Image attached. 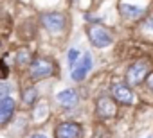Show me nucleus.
I'll list each match as a JSON object with an SVG mask.
<instances>
[{
    "label": "nucleus",
    "instance_id": "obj_1",
    "mask_svg": "<svg viewBox=\"0 0 153 138\" xmlns=\"http://www.w3.org/2000/svg\"><path fill=\"white\" fill-rule=\"evenodd\" d=\"M29 74L33 79H43V77H49L51 74H54V65L51 59H45V57H36L31 61L29 65Z\"/></svg>",
    "mask_w": 153,
    "mask_h": 138
},
{
    "label": "nucleus",
    "instance_id": "obj_2",
    "mask_svg": "<svg viewBox=\"0 0 153 138\" xmlns=\"http://www.w3.org/2000/svg\"><path fill=\"white\" fill-rule=\"evenodd\" d=\"M88 38H90L92 45L97 47V48L108 47L112 43V32L108 29H105L103 25H97V23L88 27Z\"/></svg>",
    "mask_w": 153,
    "mask_h": 138
},
{
    "label": "nucleus",
    "instance_id": "obj_3",
    "mask_svg": "<svg viewBox=\"0 0 153 138\" xmlns=\"http://www.w3.org/2000/svg\"><path fill=\"white\" fill-rule=\"evenodd\" d=\"M146 74H148V61H137L128 68L126 81L130 86H137L146 79Z\"/></svg>",
    "mask_w": 153,
    "mask_h": 138
},
{
    "label": "nucleus",
    "instance_id": "obj_4",
    "mask_svg": "<svg viewBox=\"0 0 153 138\" xmlns=\"http://www.w3.org/2000/svg\"><path fill=\"white\" fill-rule=\"evenodd\" d=\"M81 134H83V129L78 122H61L54 129L56 138H81Z\"/></svg>",
    "mask_w": 153,
    "mask_h": 138
},
{
    "label": "nucleus",
    "instance_id": "obj_5",
    "mask_svg": "<svg viewBox=\"0 0 153 138\" xmlns=\"http://www.w3.org/2000/svg\"><path fill=\"white\" fill-rule=\"evenodd\" d=\"M42 23L51 32H59L65 27V16L61 13H45L42 16Z\"/></svg>",
    "mask_w": 153,
    "mask_h": 138
},
{
    "label": "nucleus",
    "instance_id": "obj_6",
    "mask_svg": "<svg viewBox=\"0 0 153 138\" xmlns=\"http://www.w3.org/2000/svg\"><path fill=\"white\" fill-rule=\"evenodd\" d=\"M90 68H92V56L87 52L83 56V59L79 63H76V66L72 68V79L74 81H83L85 76L90 72Z\"/></svg>",
    "mask_w": 153,
    "mask_h": 138
},
{
    "label": "nucleus",
    "instance_id": "obj_7",
    "mask_svg": "<svg viewBox=\"0 0 153 138\" xmlns=\"http://www.w3.org/2000/svg\"><path fill=\"white\" fill-rule=\"evenodd\" d=\"M112 97L123 104H131L133 102V93L131 90L126 86V84H121V83H114L112 84Z\"/></svg>",
    "mask_w": 153,
    "mask_h": 138
},
{
    "label": "nucleus",
    "instance_id": "obj_8",
    "mask_svg": "<svg viewBox=\"0 0 153 138\" xmlns=\"http://www.w3.org/2000/svg\"><path fill=\"white\" fill-rule=\"evenodd\" d=\"M115 113H117V108L112 99H108V97L97 99V115L101 118H112V117H115Z\"/></svg>",
    "mask_w": 153,
    "mask_h": 138
},
{
    "label": "nucleus",
    "instance_id": "obj_9",
    "mask_svg": "<svg viewBox=\"0 0 153 138\" xmlns=\"http://www.w3.org/2000/svg\"><path fill=\"white\" fill-rule=\"evenodd\" d=\"M13 113H15V101L11 97L0 99V127L6 126L11 120Z\"/></svg>",
    "mask_w": 153,
    "mask_h": 138
},
{
    "label": "nucleus",
    "instance_id": "obj_10",
    "mask_svg": "<svg viewBox=\"0 0 153 138\" xmlns=\"http://www.w3.org/2000/svg\"><path fill=\"white\" fill-rule=\"evenodd\" d=\"M58 101L63 106H72L78 102V93H76V90H63L58 93Z\"/></svg>",
    "mask_w": 153,
    "mask_h": 138
},
{
    "label": "nucleus",
    "instance_id": "obj_11",
    "mask_svg": "<svg viewBox=\"0 0 153 138\" xmlns=\"http://www.w3.org/2000/svg\"><path fill=\"white\" fill-rule=\"evenodd\" d=\"M144 13V7L139 6H128V4H121V15L124 18H137Z\"/></svg>",
    "mask_w": 153,
    "mask_h": 138
},
{
    "label": "nucleus",
    "instance_id": "obj_12",
    "mask_svg": "<svg viewBox=\"0 0 153 138\" xmlns=\"http://www.w3.org/2000/svg\"><path fill=\"white\" fill-rule=\"evenodd\" d=\"M16 65H20V66H24V65H31V61H33V57H31V52L27 50V48H20L18 52H16Z\"/></svg>",
    "mask_w": 153,
    "mask_h": 138
},
{
    "label": "nucleus",
    "instance_id": "obj_13",
    "mask_svg": "<svg viewBox=\"0 0 153 138\" xmlns=\"http://www.w3.org/2000/svg\"><path fill=\"white\" fill-rule=\"evenodd\" d=\"M38 99V90L36 88H27L24 93H22V102L24 104H27V106H31V104H34V101Z\"/></svg>",
    "mask_w": 153,
    "mask_h": 138
},
{
    "label": "nucleus",
    "instance_id": "obj_14",
    "mask_svg": "<svg viewBox=\"0 0 153 138\" xmlns=\"http://www.w3.org/2000/svg\"><path fill=\"white\" fill-rule=\"evenodd\" d=\"M78 57H79V50H76V48H70V50H68V65H70V68L76 66Z\"/></svg>",
    "mask_w": 153,
    "mask_h": 138
},
{
    "label": "nucleus",
    "instance_id": "obj_15",
    "mask_svg": "<svg viewBox=\"0 0 153 138\" xmlns=\"http://www.w3.org/2000/svg\"><path fill=\"white\" fill-rule=\"evenodd\" d=\"M142 32H144V34H148L149 38H153V18H151V20H148V22L142 25Z\"/></svg>",
    "mask_w": 153,
    "mask_h": 138
},
{
    "label": "nucleus",
    "instance_id": "obj_16",
    "mask_svg": "<svg viewBox=\"0 0 153 138\" xmlns=\"http://www.w3.org/2000/svg\"><path fill=\"white\" fill-rule=\"evenodd\" d=\"M7 76H9L7 65H4V61H0V79H7Z\"/></svg>",
    "mask_w": 153,
    "mask_h": 138
},
{
    "label": "nucleus",
    "instance_id": "obj_17",
    "mask_svg": "<svg viewBox=\"0 0 153 138\" xmlns=\"http://www.w3.org/2000/svg\"><path fill=\"white\" fill-rule=\"evenodd\" d=\"M7 92H9V86L7 84H0V99L7 97Z\"/></svg>",
    "mask_w": 153,
    "mask_h": 138
},
{
    "label": "nucleus",
    "instance_id": "obj_18",
    "mask_svg": "<svg viewBox=\"0 0 153 138\" xmlns=\"http://www.w3.org/2000/svg\"><path fill=\"white\" fill-rule=\"evenodd\" d=\"M144 81H146V86H148V88H149V90L153 92V74H149V76H148V77L144 79Z\"/></svg>",
    "mask_w": 153,
    "mask_h": 138
},
{
    "label": "nucleus",
    "instance_id": "obj_19",
    "mask_svg": "<svg viewBox=\"0 0 153 138\" xmlns=\"http://www.w3.org/2000/svg\"><path fill=\"white\" fill-rule=\"evenodd\" d=\"M31 138H47V136H45V134H33Z\"/></svg>",
    "mask_w": 153,
    "mask_h": 138
},
{
    "label": "nucleus",
    "instance_id": "obj_20",
    "mask_svg": "<svg viewBox=\"0 0 153 138\" xmlns=\"http://www.w3.org/2000/svg\"><path fill=\"white\" fill-rule=\"evenodd\" d=\"M0 48H2V41H0Z\"/></svg>",
    "mask_w": 153,
    "mask_h": 138
}]
</instances>
